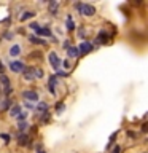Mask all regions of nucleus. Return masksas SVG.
<instances>
[{"label":"nucleus","mask_w":148,"mask_h":153,"mask_svg":"<svg viewBox=\"0 0 148 153\" xmlns=\"http://www.w3.org/2000/svg\"><path fill=\"white\" fill-rule=\"evenodd\" d=\"M64 108H65V105L64 104H56V110H57V113H61V112H64Z\"/></svg>","instance_id":"b1692460"},{"label":"nucleus","mask_w":148,"mask_h":153,"mask_svg":"<svg viewBox=\"0 0 148 153\" xmlns=\"http://www.w3.org/2000/svg\"><path fill=\"white\" fill-rule=\"evenodd\" d=\"M50 10H51V14H57V10H59V3L57 2H50Z\"/></svg>","instance_id":"f3484780"},{"label":"nucleus","mask_w":148,"mask_h":153,"mask_svg":"<svg viewBox=\"0 0 148 153\" xmlns=\"http://www.w3.org/2000/svg\"><path fill=\"white\" fill-rule=\"evenodd\" d=\"M56 83H57L56 75L50 76V81H48V91H50V94H53V96H56Z\"/></svg>","instance_id":"6e6552de"},{"label":"nucleus","mask_w":148,"mask_h":153,"mask_svg":"<svg viewBox=\"0 0 148 153\" xmlns=\"http://www.w3.org/2000/svg\"><path fill=\"white\" fill-rule=\"evenodd\" d=\"M19 53H21V45H13L11 48H10V54H11L13 57L19 56Z\"/></svg>","instance_id":"4468645a"},{"label":"nucleus","mask_w":148,"mask_h":153,"mask_svg":"<svg viewBox=\"0 0 148 153\" xmlns=\"http://www.w3.org/2000/svg\"><path fill=\"white\" fill-rule=\"evenodd\" d=\"M37 33H38V35H41V37H48V38H53V32H51V29L50 27H40V29H38V30H37Z\"/></svg>","instance_id":"9d476101"},{"label":"nucleus","mask_w":148,"mask_h":153,"mask_svg":"<svg viewBox=\"0 0 148 153\" xmlns=\"http://www.w3.org/2000/svg\"><path fill=\"white\" fill-rule=\"evenodd\" d=\"M10 70L14 72V74H22V70L26 69V65H24V62L21 61H13V62H10Z\"/></svg>","instance_id":"39448f33"},{"label":"nucleus","mask_w":148,"mask_h":153,"mask_svg":"<svg viewBox=\"0 0 148 153\" xmlns=\"http://www.w3.org/2000/svg\"><path fill=\"white\" fill-rule=\"evenodd\" d=\"M35 148H37V153H46L45 150H41V145H37Z\"/></svg>","instance_id":"2f4dec72"},{"label":"nucleus","mask_w":148,"mask_h":153,"mask_svg":"<svg viewBox=\"0 0 148 153\" xmlns=\"http://www.w3.org/2000/svg\"><path fill=\"white\" fill-rule=\"evenodd\" d=\"M110 153H121V147H119V145H116V147H115V148H113V150L110 152Z\"/></svg>","instance_id":"c756f323"},{"label":"nucleus","mask_w":148,"mask_h":153,"mask_svg":"<svg viewBox=\"0 0 148 153\" xmlns=\"http://www.w3.org/2000/svg\"><path fill=\"white\" fill-rule=\"evenodd\" d=\"M19 113H21V107H19V105H14V107H11V110H10V117H13V118H16Z\"/></svg>","instance_id":"2eb2a0df"},{"label":"nucleus","mask_w":148,"mask_h":153,"mask_svg":"<svg viewBox=\"0 0 148 153\" xmlns=\"http://www.w3.org/2000/svg\"><path fill=\"white\" fill-rule=\"evenodd\" d=\"M26 128H27V124L26 123H19V131H21V132H24V131H26Z\"/></svg>","instance_id":"cd10ccee"},{"label":"nucleus","mask_w":148,"mask_h":153,"mask_svg":"<svg viewBox=\"0 0 148 153\" xmlns=\"http://www.w3.org/2000/svg\"><path fill=\"white\" fill-rule=\"evenodd\" d=\"M50 113H48V112H45V113H41V123H48V121H50Z\"/></svg>","instance_id":"4be33fe9"},{"label":"nucleus","mask_w":148,"mask_h":153,"mask_svg":"<svg viewBox=\"0 0 148 153\" xmlns=\"http://www.w3.org/2000/svg\"><path fill=\"white\" fill-rule=\"evenodd\" d=\"M65 26H67V30H73V29H75V21H73V18H72V14L67 16Z\"/></svg>","instance_id":"f8f14e48"},{"label":"nucleus","mask_w":148,"mask_h":153,"mask_svg":"<svg viewBox=\"0 0 148 153\" xmlns=\"http://www.w3.org/2000/svg\"><path fill=\"white\" fill-rule=\"evenodd\" d=\"M29 42H30V43H37V45H46V40H41V38L37 37V35H30V37H29Z\"/></svg>","instance_id":"9b49d317"},{"label":"nucleus","mask_w":148,"mask_h":153,"mask_svg":"<svg viewBox=\"0 0 148 153\" xmlns=\"http://www.w3.org/2000/svg\"><path fill=\"white\" fill-rule=\"evenodd\" d=\"M3 69H5V67H3V64H2V62H0V75H2V72H3Z\"/></svg>","instance_id":"f704fd0d"},{"label":"nucleus","mask_w":148,"mask_h":153,"mask_svg":"<svg viewBox=\"0 0 148 153\" xmlns=\"http://www.w3.org/2000/svg\"><path fill=\"white\" fill-rule=\"evenodd\" d=\"M0 137L5 140V143H10V139H11V136H10V134H0Z\"/></svg>","instance_id":"a878e982"},{"label":"nucleus","mask_w":148,"mask_h":153,"mask_svg":"<svg viewBox=\"0 0 148 153\" xmlns=\"http://www.w3.org/2000/svg\"><path fill=\"white\" fill-rule=\"evenodd\" d=\"M48 61H50V64H51L53 69L59 70V67H61V64H62V61H61V57L57 56V53L51 51L50 54H48Z\"/></svg>","instance_id":"f03ea898"},{"label":"nucleus","mask_w":148,"mask_h":153,"mask_svg":"<svg viewBox=\"0 0 148 153\" xmlns=\"http://www.w3.org/2000/svg\"><path fill=\"white\" fill-rule=\"evenodd\" d=\"M22 97L27 100V102H38V93L35 89H27L22 93Z\"/></svg>","instance_id":"20e7f679"},{"label":"nucleus","mask_w":148,"mask_h":153,"mask_svg":"<svg viewBox=\"0 0 148 153\" xmlns=\"http://www.w3.org/2000/svg\"><path fill=\"white\" fill-rule=\"evenodd\" d=\"M67 56L72 57V59H75V57H78V50H76L75 46H69V50H67Z\"/></svg>","instance_id":"ddd939ff"},{"label":"nucleus","mask_w":148,"mask_h":153,"mask_svg":"<svg viewBox=\"0 0 148 153\" xmlns=\"http://www.w3.org/2000/svg\"><path fill=\"white\" fill-rule=\"evenodd\" d=\"M26 117H27V113H24V112H21V113H19V115H18L16 118H18V121L21 123V121H24V120H26Z\"/></svg>","instance_id":"393cba45"},{"label":"nucleus","mask_w":148,"mask_h":153,"mask_svg":"<svg viewBox=\"0 0 148 153\" xmlns=\"http://www.w3.org/2000/svg\"><path fill=\"white\" fill-rule=\"evenodd\" d=\"M35 70V78H43V70L41 69H33Z\"/></svg>","instance_id":"5701e85b"},{"label":"nucleus","mask_w":148,"mask_h":153,"mask_svg":"<svg viewBox=\"0 0 148 153\" xmlns=\"http://www.w3.org/2000/svg\"><path fill=\"white\" fill-rule=\"evenodd\" d=\"M3 93L7 94V96H10V94L13 93V88H11V86H10V88H3Z\"/></svg>","instance_id":"c85d7f7f"},{"label":"nucleus","mask_w":148,"mask_h":153,"mask_svg":"<svg viewBox=\"0 0 148 153\" xmlns=\"http://www.w3.org/2000/svg\"><path fill=\"white\" fill-rule=\"evenodd\" d=\"M26 107H29V108H35V105L30 104V102H27V100H26Z\"/></svg>","instance_id":"473e14b6"},{"label":"nucleus","mask_w":148,"mask_h":153,"mask_svg":"<svg viewBox=\"0 0 148 153\" xmlns=\"http://www.w3.org/2000/svg\"><path fill=\"white\" fill-rule=\"evenodd\" d=\"M37 110H38V112H41V113L48 112V104H46V102H38V105H37Z\"/></svg>","instance_id":"6ab92c4d"},{"label":"nucleus","mask_w":148,"mask_h":153,"mask_svg":"<svg viewBox=\"0 0 148 153\" xmlns=\"http://www.w3.org/2000/svg\"><path fill=\"white\" fill-rule=\"evenodd\" d=\"M76 50H78V56H84V54H89V53L94 50V46H92V43H89V42H83Z\"/></svg>","instance_id":"7ed1b4c3"},{"label":"nucleus","mask_w":148,"mask_h":153,"mask_svg":"<svg viewBox=\"0 0 148 153\" xmlns=\"http://www.w3.org/2000/svg\"><path fill=\"white\" fill-rule=\"evenodd\" d=\"M18 143H19V145H22V147H26V145L30 143V137H29L26 132H21L18 136Z\"/></svg>","instance_id":"1a4fd4ad"},{"label":"nucleus","mask_w":148,"mask_h":153,"mask_svg":"<svg viewBox=\"0 0 148 153\" xmlns=\"http://www.w3.org/2000/svg\"><path fill=\"white\" fill-rule=\"evenodd\" d=\"M35 16V13L33 11H26L24 14H21V16H19V21H27V19H30V18H33Z\"/></svg>","instance_id":"dca6fc26"},{"label":"nucleus","mask_w":148,"mask_h":153,"mask_svg":"<svg viewBox=\"0 0 148 153\" xmlns=\"http://www.w3.org/2000/svg\"><path fill=\"white\" fill-rule=\"evenodd\" d=\"M11 104H13V100L10 99V97H7L3 100V104H2V110H8V108H11Z\"/></svg>","instance_id":"aec40b11"},{"label":"nucleus","mask_w":148,"mask_h":153,"mask_svg":"<svg viewBox=\"0 0 148 153\" xmlns=\"http://www.w3.org/2000/svg\"><path fill=\"white\" fill-rule=\"evenodd\" d=\"M41 26H40V24H38V22H30V24H29V29H32V30H38V29H40Z\"/></svg>","instance_id":"412c9836"},{"label":"nucleus","mask_w":148,"mask_h":153,"mask_svg":"<svg viewBox=\"0 0 148 153\" xmlns=\"http://www.w3.org/2000/svg\"><path fill=\"white\" fill-rule=\"evenodd\" d=\"M75 8L78 10V13L80 14H83V16H94V13H95V8L92 7V5H89V3H75Z\"/></svg>","instance_id":"f257e3e1"},{"label":"nucleus","mask_w":148,"mask_h":153,"mask_svg":"<svg viewBox=\"0 0 148 153\" xmlns=\"http://www.w3.org/2000/svg\"><path fill=\"white\" fill-rule=\"evenodd\" d=\"M3 38H5V40H11V38H13V33H11V32H5V33H3Z\"/></svg>","instance_id":"bb28decb"},{"label":"nucleus","mask_w":148,"mask_h":153,"mask_svg":"<svg viewBox=\"0 0 148 153\" xmlns=\"http://www.w3.org/2000/svg\"><path fill=\"white\" fill-rule=\"evenodd\" d=\"M0 83L3 85V88H10V86H11V85H10V80H8V76H5L3 74L0 75Z\"/></svg>","instance_id":"a211bd4d"},{"label":"nucleus","mask_w":148,"mask_h":153,"mask_svg":"<svg viewBox=\"0 0 148 153\" xmlns=\"http://www.w3.org/2000/svg\"><path fill=\"white\" fill-rule=\"evenodd\" d=\"M127 136L131 137V139H135V137H137V134H135V132H127Z\"/></svg>","instance_id":"72a5a7b5"},{"label":"nucleus","mask_w":148,"mask_h":153,"mask_svg":"<svg viewBox=\"0 0 148 153\" xmlns=\"http://www.w3.org/2000/svg\"><path fill=\"white\" fill-rule=\"evenodd\" d=\"M35 67H26V69L22 70V76L26 78L27 81H32L33 78H35Z\"/></svg>","instance_id":"0eeeda50"},{"label":"nucleus","mask_w":148,"mask_h":153,"mask_svg":"<svg viewBox=\"0 0 148 153\" xmlns=\"http://www.w3.org/2000/svg\"><path fill=\"white\" fill-rule=\"evenodd\" d=\"M78 35H80V38H83V35H86V30H84L83 27H81L80 30H78Z\"/></svg>","instance_id":"7c9ffc66"},{"label":"nucleus","mask_w":148,"mask_h":153,"mask_svg":"<svg viewBox=\"0 0 148 153\" xmlns=\"http://www.w3.org/2000/svg\"><path fill=\"white\" fill-rule=\"evenodd\" d=\"M108 40H110V33L107 30H100L95 43H97V45H105V43H108Z\"/></svg>","instance_id":"423d86ee"}]
</instances>
